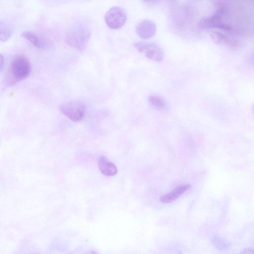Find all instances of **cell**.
Listing matches in <instances>:
<instances>
[{"instance_id": "1", "label": "cell", "mask_w": 254, "mask_h": 254, "mask_svg": "<svg viewBox=\"0 0 254 254\" xmlns=\"http://www.w3.org/2000/svg\"><path fill=\"white\" fill-rule=\"evenodd\" d=\"M92 33L89 25L85 22L74 23L67 30L65 41L67 45L82 52L86 48Z\"/></svg>"}, {"instance_id": "2", "label": "cell", "mask_w": 254, "mask_h": 254, "mask_svg": "<svg viewBox=\"0 0 254 254\" xmlns=\"http://www.w3.org/2000/svg\"><path fill=\"white\" fill-rule=\"evenodd\" d=\"M31 65L29 59L24 56H18L12 61L9 68L7 84L12 85L29 76Z\"/></svg>"}, {"instance_id": "3", "label": "cell", "mask_w": 254, "mask_h": 254, "mask_svg": "<svg viewBox=\"0 0 254 254\" xmlns=\"http://www.w3.org/2000/svg\"><path fill=\"white\" fill-rule=\"evenodd\" d=\"M61 112L74 122L81 121L85 116L86 106L81 101H71L61 104L59 107Z\"/></svg>"}, {"instance_id": "4", "label": "cell", "mask_w": 254, "mask_h": 254, "mask_svg": "<svg viewBox=\"0 0 254 254\" xmlns=\"http://www.w3.org/2000/svg\"><path fill=\"white\" fill-rule=\"evenodd\" d=\"M127 20L125 10L119 6H113L109 9L105 15V21L111 29H118L123 27Z\"/></svg>"}, {"instance_id": "5", "label": "cell", "mask_w": 254, "mask_h": 254, "mask_svg": "<svg viewBox=\"0 0 254 254\" xmlns=\"http://www.w3.org/2000/svg\"><path fill=\"white\" fill-rule=\"evenodd\" d=\"M136 49L147 58L155 62H160L164 58L162 49L153 43L138 42L134 44Z\"/></svg>"}, {"instance_id": "6", "label": "cell", "mask_w": 254, "mask_h": 254, "mask_svg": "<svg viewBox=\"0 0 254 254\" xmlns=\"http://www.w3.org/2000/svg\"><path fill=\"white\" fill-rule=\"evenodd\" d=\"M157 31L156 24L152 21L144 19L136 25L135 31L141 38L147 39L153 37Z\"/></svg>"}, {"instance_id": "7", "label": "cell", "mask_w": 254, "mask_h": 254, "mask_svg": "<svg viewBox=\"0 0 254 254\" xmlns=\"http://www.w3.org/2000/svg\"><path fill=\"white\" fill-rule=\"evenodd\" d=\"M98 165L101 172L106 176H113L117 174L116 166L110 162L105 156H101L98 160Z\"/></svg>"}, {"instance_id": "8", "label": "cell", "mask_w": 254, "mask_h": 254, "mask_svg": "<svg viewBox=\"0 0 254 254\" xmlns=\"http://www.w3.org/2000/svg\"><path fill=\"white\" fill-rule=\"evenodd\" d=\"M190 188V185L189 184L178 186L170 192L161 196L160 200L162 202L164 203H170L174 201Z\"/></svg>"}, {"instance_id": "9", "label": "cell", "mask_w": 254, "mask_h": 254, "mask_svg": "<svg viewBox=\"0 0 254 254\" xmlns=\"http://www.w3.org/2000/svg\"><path fill=\"white\" fill-rule=\"evenodd\" d=\"M148 101L150 106L157 111H163L168 109L167 102L160 95H151L148 97Z\"/></svg>"}, {"instance_id": "10", "label": "cell", "mask_w": 254, "mask_h": 254, "mask_svg": "<svg viewBox=\"0 0 254 254\" xmlns=\"http://www.w3.org/2000/svg\"><path fill=\"white\" fill-rule=\"evenodd\" d=\"M21 36L39 49H43L45 47V41L33 32L24 31L22 33Z\"/></svg>"}, {"instance_id": "11", "label": "cell", "mask_w": 254, "mask_h": 254, "mask_svg": "<svg viewBox=\"0 0 254 254\" xmlns=\"http://www.w3.org/2000/svg\"><path fill=\"white\" fill-rule=\"evenodd\" d=\"M13 28L10 24L1 21L0 23V40L1 42H5L11 36Z\"/></svg>"}, {"instance_id": "12", "label": "cell", "mask_w": 254, "mask_h": 254, "mask_svg": "<svg viewBox=\"0 0 254 254\" xmlns=\"http://www.w3.org/2000/svg\"><path fill=\"white\" fill-rule=\"evenodd\" d=\"M213 243L215 247H217L219 249H226L229 246L228 243L226 240H224L219 236H214L213 238Z\"/></svg>"}, {"instance_id": "13", "label": "cell", "mask_w": 254, "mask_h": 254, "mask_svg": "<svg viewBox=\"0 0 254 254\" xmlns=\"http://www.w3.org/2000/svg\"><path fill=\"white\" fill-rule=\"evenodd\" d=\"M241 254H254V249L247 248L244 249L243 251H241L240 253Z\"/></svg>"}, {"instance_id": "14", "label": "cell", "mask_w": 254, "mask_h": 254, "mask_svg": "<svg viewBox=\"0 0 254 254\" xmlns=\"http://www.w3.org/2000/svg\"><path fill=\"white\" fill-rule=\"evenodd\" d=\"M144 2L149 3H156L160 1L161 0H141Z\"/></svg>"}, {"instance_id": "15", "label": "cell", "mask_w": 254, "mask_h": 254, "mask_svg": "<svg viewBox=\"0 0 254 254\" xmlns=\"http://www.w3.org/2000/svg\"><path fill=\"white\" fill-rule=\"evenodd\" d=\"M4 59L2 56V55H0V71L2 70L3 66L4 65Z\"/></svg>"}, {"instance_id": "16", "label": "cell", "mask_w": 254, "mask_h": 254, "mask_svg": "<svg viewBox=\"0 0 254 254\" xmlns=\"http://www.w3.org/2000/svg\"></svg>"}]
</instances>
